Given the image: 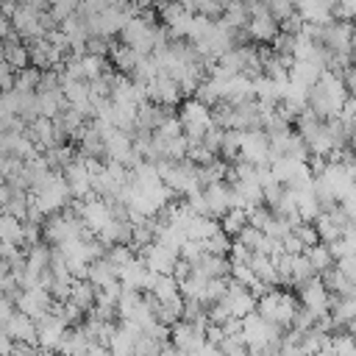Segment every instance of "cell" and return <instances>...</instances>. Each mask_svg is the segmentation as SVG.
Returning <instances> with one entry per match:
<instances>
[{
  "label": "cell",
  "instance_id": "1",
  "mask_svg": "<svg viewBox=\"0 0 356 356\" xmlns=\"http://www.w3.org/2000/svg\"><path fill=\"white\" fill-rule=\"evenodd\" d=\"M348 97H350V89H348V83H345V75H339V72H334V70H325L323 78L312 86L309 106H312L323 120H328V117H337V114L345 108Z\"/></svg>",
  "mask_w": 356,
  "mask_h": 356
},
{
  "label": "cell",
  "instance_id": "2",
  "mask_svg": "<svg viewBox=\"0 0 356 356\" xmlns=\"http://www.w3.org/2000/svg\"><path fill=\"white\" fill-rule=\"evenodd\" d=\"M178 120L184 125V134L189 136V142H203L206 131L214 125V111L209 103L197 100V97H186L178 108Z\"/></svg>",
  "mask_w": 356,
  "mask_h": 356
},
{
  "label": "cell",
  "instance_id": "3",
  "mask_svg": "<svg viewBox=\"0 0 356 356\" xmlns=\"http://www.w3.org/2000/svg\"><path fill=\"white\" fill-rule=\"evenodd\" d=\"M259 314H264L267 320L278 323L281 328H292V320L298 314V300L289 295V292H278L275 286L270 292H264L259 298Z\"/></svg>",
  "mask_w": 356,
  "mask_h": 356
},
{
  "label": "cell",
  "instance_id": "4",
  "mask_svg": "<svg viewBox=\"0 0 356 356\" xmlns=\"http://www.w3.org/2000/svg\"><path fill=\"white\" fill-rule=\"evenodd\" d=\"M239 159H248L253 164H270L275 159L270 134L256 125V128H239Z\"/></svg>",
  "mask_w": 356,
  "mask_h": 356
},
{
  "label": "cell",
  "instance_id": "5",
  "mask_svg": "<svg viewBox=\"0 0 356 356\" xmlns=\"http://www.w3.org/2000/svg\"><path fill=\"white\" fill-rule=\"evenodd\" d=\"M320 42L328 47V53L337 56H353V44H356V28L348 19H331L320 28Z\"/></svg>",
  "mask_w": 356,
  "mask_h": 356
},
{
  "label": "cell",
  "instance_id": "6",
  "mask_svg": "<svg viewBox=\"0 0 356 356\" xmlns=\"http://www.w3.org/2000/svg\"><path fill=\"white\" fill-rule=\"evenodd\" d=\"M14 300H17V309L31 314L33 320L47 317L56 309V298H53L50 286H22Z\"/></svg>",
  "mask_w": 356,
  "mask_h": 356
},
{
  "label": "cell",
  "instance_id": "7",
  "mask_svg": "<svg viewBox=\"0 0 356 356\" xmlns=\"http://www.w3.org/2000/svg\"><path fill=\"white\" fill-rule=\"evenodd\" d=\"M206 331H209V325H206V323L178 320V323L172 325V331H170V339H172L175 350H181V353H200L203 342L209 339V337H206Z\"/></svg>",
  "mask_w": 356,
  "mask_h": 356
},
{
  "label": "cell",
  "instance_id": "8",
  "mask_svg": "<svg viewBox=\"0 0 356 356\" xmlns=\"http://www.w3.org/2000/svg\"><path fill=\"white\" fill-rule=\"evenodd\" d=\"M300 303L306 309H312L317 317H325L331 314V306H334V298H331V289L325 286L323 278H309L300 284Z\"/></svg>",
  "mask_w": 356,
  "mask_h": 356
},
{
  "label": "cell",
  "instance_id": "9",
  "mask_svg": "<svg viewBox=\"0 0 356 356\" xmlns=\"http://www.w3.org/2000/svg\"><path fill=\"white\" fill-rule=\"evenodd\" d=\"M72 325L61 317V314H56V312H50L47 317H42L39 320V348H42V353H58V348H61V342H64V337H67V331H70Z\"/></svg>",
  "mask_w": 356,
  "mask_h": 356
},
{
  "label": "cell",
  "instance_id": "10",
  "mask_svg": "<svg viewBox=\"0 0 356 356\" xmlns=\"http://www.w3.org/2000/svg\"><path fill=\"white\" fill-rule=\"evenodd\" d=\"M139 256L147 261V267H150L153 273H172L175 264H178V259H181L178 250H172L170 245H164V242H159V239L147 242V245L139 250Z\"/></svg>",
  "mask_w": 356,
  "mask_h": 356
},
{
  "label": "cell",
  "instance_id": "11",
  "mask_svg": "<svg viewBox=\"0 0 356 356\" xmlns=\"http://www.w3.org/2000/svg\"><path fill=\"white\" fill-rule=\"evenodd\" d=\"M222 300L228 303V309H231L234 317H248L250 312L259 309V295H256L250 286H245V284H239V281H234V278H231L228 292H225Z\"/></svg>",
  "mask_w": 356,
  "mask_h": 356
},
{
  "label": "cell",
  "instance_id": "12",
  "mask_svg": "<svg viewBox=\"0 0 356 356\" xmlns=\"http://www.w3.org/2000/svg\"><path fill=\"white\" fill-rule=\"evenodd\" d=\"M245 33H248V39L267 44V42H273L281 33V19L270 8L267 11H256V14H250V22H248Z\"/></svg>",
  "mask_w": 356,
  "mask_h": 356
},
{
  "label": "cell",
  "instance_id": "13",
  "mask_svg": "<svg viewBox=\"0 0 356 356\" xmlns=\"http://www.w3.org/2000/svg\"><path fill=\"white\" fill-rule=\"evenodd\" d=\"M64 178L72 189V197L75 200H83L89 195H95V184H92V170L86 167V161L81 156H75V161L64 170Z\"/></svg>",
  "mask_w": 356,
  "mask_h": 356
},
{
  "label": "cell",
  "instance_id": "14",
  "mask_svg": "<svg viewBox=\"0 0 356 356\" xmlns=\"http://www.w3.org/2000/svg\"><path fill=\"white\" fill-rule=\"evenodd\" d=\"M147 97L150 100H156V103H161V106H178L181 103V97H184V92H181V83L175 81V78H170V75H164V72H159L150 83H147Z\"/></svg>",
  "mask_w": 356,
  "mask_h": 356
},
{
  "label": "cell",
  "instance_id": "15",
  "mask_svg": "<svg viewBox=\"0 0 356 356\" xmlns=\"http://www.w3.org/2000/svg\"><path fill=\"white\" fill-rule=\"evenodd\" d=\"M28 134H31V139L36 142V147H39L42 153L64 142V134L58 131V125H56L53 117H36V120L28 125Z\"/></svg>",
  "mask_w": 356,
  "mask_h": 356
},
{
  "label": "cell",
  "instance_id": "16",
  "mask_svg": "<svg viewBox=\"0 0 356 356\" xmlns=\"http://www.w3.org/2000/svg\"><path fill=\"white\" fill-rule=\"evenodd\" d=\"M31 47V61L42 70H56L61 61H64V53L50 42V36H42V39H33L28 42Z\"/></svg>",
  "mask_w": 356,
  "mask_h": 356
},
{
  "label": "cell",
  "instance_id": "17",
  "mask_svg": "<svg viewBox=\"0 0 356 356\" xmlns=\"http://www.w3.org/2000/svg\"><path fill=\"white\" fill-rule=\"evenodd\" d=\"M206 192V203H209V214L222 217L228 209H234V186L225 181H214L209 186H203Z\"/></svg>",
  "mask_w": 356,
  "mask_h": 356
},
{
  "label": "cell",
  "instance_id": "18",
  "mask_svg": "<svg viewBox=\"0 0 356 356\" xmlns=\"http://www.w3.org/2000/svg\"><path fill=\"white\" fill-rule=\"evenodd\" d=\"M147 281H150V267L142 256H134L131 261H125L120 267V284L125 289H147Z\"/></svg>",
  "mask_w": 356,
  "mask_h": 356
},
{
  "label": "cell",
  "instance_id": "19",
  "mask_svg": "<svg viewBox=\"0 0 356 356\" xmlns=\"http://www.w3.org/2000/svg\"><path fill=\"white\" fill-rule=\"evenodd\" d=\"M295 11L314 25H325L334 19V3L331 0H295Z\"/></svg>",
  "mask_w": 356,
  "mask_h": 356
},
{
  "label": "cell",
  "instance_id": "20",
  "mask_svg": "<svg viewBox=\"0 0 356 356\" xmlns=\"http://www.w3.org/2000/svg\"><path fill=\"white\" fill-rule=\"evenodd\" d=\"M97 289H103V286H111V284H117L120 281V267L103 253V256H97L92 264H89V275H86Z\"/></svg>",
  "mask_w": 356,
  "mask_h": 356
},
{
  "label": "cell",
  "instance_id": "21",
  "mask_svg": "<svg viewBox=\"0 0 356 356\" xmlns=\"http://www.w3.org/2000/svg\"><path fill=\"white\" fill-rule=\"evenodd\" d=\"M3 58H6L14 70L28 67V61H31V47L22 44V36H19V33L3 36Z\"/></svg>",
  "mask_w": 356,
  "mask_h": 356
},
{
  "label": "cell",
  "instance_id": "22",
  "mask_svg": "<svg viewBox=\"0 0 356 356\" xmlns=\"http://www.w3.org/2000/svg\"><path fill=\"white\" fill-rule=\"evenodd\" d=\"M295 206H298V217L309 220V222H314L323 214V200L317 197L314 189H295Z\"/></svg>",
  "mask_w": 356,
  "mask_h": 356
},
{
  "label": "cell",
  "instance_id": "23",
  "mask_svg": "<svg viewBox=\"0 0 356 356\" xmlns=\"http://www.w3.org/2000/svg\"><path fill=\"white\" fill-rule=\"evenodd\" d=\"M170 114H172L170 106H161V103H156V100H145V103L139 106V125H136V128L156 131Z\"/></svg>",
  "mask_w": 356,
  "mask_h": 356
},
{
  "label": "cell",
  "instance_id": "24",
  "mask_svg": "<svg viewBox=\"0 0 356 356\" xmlns=\"http://www.w3.org/2000/svg\"><path fill=\"white\" fill-rule=\"evenodd\" d=\"M145 53H139L136 47H131V44H114L111 47V64L120 70V72H125V75H134V70H136V64H139V58H142ZM150 56V53H147Z\"/></svg>",
  "mask_w": 356,
  "mask_h": 356
},
{
  "label": "cell",
  "instance_id": "25",
  "mask_svg": "<svg viewBox=\"0 0 356 356\" xmlns=\"http://www.w3.org/2000/svg\"><path fill=\"white\" fill-rule=\"evenodd\" d=\"M0 242H11V245H28L25 242V220H19L17 214L11 211H3V220H0Z\"/></svg>",
  "mask_w": 356,
  "mask_h": 356
},
{
  "label": "cell",
  "instance_id": "26",
  "mask_svg": "<svg viewBox=\"0 0 356 356\" xmlns=\"http://www.w3.org/2000/svg\"><path fill=\"white\" fill-rule=\"evenodd\" d=\"M192 267L200 270V273H206L209 278H225V275H231V259L228 256H220V253H209V250Z\"/></svg>",
  "mask_w": 356,
  "mask_h": 356
},
{
  "label": "cell",
  "instance_id": "27",
  "mask_svg": "<svg viewBox=\"0 0 356 356\" xmlns=\"http://www.w3.org/2000/svg\"><path fill=\"white\" fill-rule=\"evenodd\" d=\"M70 300H72L78 309H83V312L89 314V312L95 309V303H97V286H95L89 278H75Z\"/></svg>",
  "mask_w": 356,
  "mask_h": 356
},
{
  "label": "cell",
  "instance_id": "28",
  "mask_svg": "<svg viewBox=\"0 0 356 356\" xmlns=\"http://www.w3.org/2000/svg\"><path fill=\"white\" fill-rule=\"evenodd\" d=\"M220 228H222V225L217 222L214 214H195V217L189 220V225H186V234H189V239H200V242H206V239L214 236Z\"/></svg>",
  "mask_w": 356,
  "mask_h": 356
},
{
  "label": "cell",
  "instance_id": "29",
  "mask_svg": "<svg viewBox=\"0 0 356 356\" xmlns=\"http://www.w3.org/2000/svg\"><path fill=\"white\" fill-rule=\"evenodd\" d=\"M306 256H309V261H312V267H314V273L317 275H323L328 267H334L337 264V256H334V250H331V245L328 242H314V245H309L306 250H303Z\"/></svg>",
  "mask_w": 356,
  "mask_h": 356
},
{
  "label": "cell",
  "instance_id": "30",
  "mask_svg": "<svg viewBox=\"0 0 356 356\" xmlns=\"http://www.w3.org/2000/svg\"><path fill=\"white\" fill-rule=\"evenodd\" d=\"M331 317L337 323V328H345L348 323L356 320V292L353 295H337L334 306H331Z\"/></svg>",
  "mask_w": 356,
  "mask_h": 356
},
{
  "label": "cell",
  "instance_id": "31",
  "mask_svg": "<svg viewBox=\"0 0 356 356\" xmlns=\"http://www.w3.org/2000/svg\"><path fill=\"white\" fill-rule=\"evenodd\" d=\"M320 278L325 281V286H328L334 295H353V292H356V284H353V281H350V278H348L337 264H334V267H328Z\"/></svg>",
  "mask_w": 356,
  "mask_h": 356
},
{
  "label": "cell",
  "instance_id": "32",
  "mask_svg": "<svg viewBox=\"0 0 356 356\" xmlns=\"http://www.w3.org/2000/svg\"><path fill=\"white\" fill-rule=\"evenodd\" d=\"M250 222V211L248 209H242V206H234V209H228L222 217H220V225H222V231H228L231 236H239L242 231H245V225Z\"/></svg>",
  "mask_w": 356,
  "mask_h": 356
},
{
  "label": "cell",
  "instance_id": "33",
  "mask_svg": "<svg viewBox=\"0 0 356 356\" xmlns=\"http://www.w3.org/2000/svg\"><path fill=\"white\" fill-rule=\"evenodd\" d=\"M250 267L256 270L259 281H264V284H270V286L278 284V267H275V259H273V256H267V253H253Z\"/></svg>",
  "mask_w": 356,
  "mask_h": 356
},
{
  "label": "cell",
  "instance_id": "34",
  "mask_svg": "<svg viewBox=\"0 0 356 356\" xmlns=\"http://www.w3.org/2000/svg\"><path fill=\"white\" fill-rule=\"evenodd\" d=\"M44 156H47V161H50L56 170H61V172L75 161V150H72L70 145H64V142L56 145V147H50V150H44Z\"/></svg>",
  "mask_w": 356,
  "mask_h": 356
},
{
  "label": "cell",
  "instance_id": "35",
  "mask_svg": "<svg viewBox=\"0 0 356 356\" xmlns=\"http://www.w3.org/2000/svg\"><path fill=\"white\" fill-rule=\"evenodd\" d=\"M317 273H314V267H312V261H309V256L306 253H295V267H292V284L295 286H300L303 281H309V278H314Z\"/></svg>",
  "mask_w": 356,
  "mask_h": 356
},
{
  "label": "cell",
  "instance_id": "36",
  "mask_svg": "<svg viewBox=\"0 0 356 356\" xmlns=\"http://www.w3.org/2000/svg\"><path fill=\"white\" fill-rule=\"evenodd\" d=\"M81 3H83V0H50V14H53V19L61 25L67 17H72V14L81 8Z\"/></svg>",
  "mask_w": 356,
  "mask_h": 356
},
{
  "label": "cell",
  "instance_id": "37",
  "mask_svg": "<svg viewBox=\"0 0 356 356\" xmlns=\"http://www.w3.org/2000/svg\"><path fill=\"white\" fill-rule=\"evenodd\" d=\"M39 83H42V70H36V64L17 70L14 86H19V89H39Z\"/></svg>",
  "mask_w": 356,
  "mask_h": 356
},
{
  "label": "cell",
  "instance_id": "38",
  "mask_svg": "<svg viewBox=\"0 0 356 356\" xmlns=\"http://www.w3.org/2000/svg\"><path fill=\"white\" fill-rule=\"evenodd\" d=\"M231 239H234V236H231L228 231H222V228H220L214 236H209V239H206V250H209V253H220V256H228V250H231V245H234Z\"/></svg>",
  "mask_w": 356,
  "mask_h": 356
},
{
  "label": "cell",
  "instance_id": "39",
  "mask_svg": "<svg viewBox=\"0 0 356 356\" xmlns=\"http://www.w3.org/2000/svg\"><path fill=\"white\" fill-rule=\"evenodd\" d=\"M264 236H267V234H264L261 228H256V225H250V222H248V225H245V231H242V234H239L236 239H242V242H245V245H248V248H250V250L256 253V250L261 248Z\"/></svg>",
  "mask_w": 356,
  "mask_h": 356
},
{
  "label": "cell",
  "instance_id": "40",
  "mask_svg": "<svg viewBox=\"0 0 356 356\" xmlns=\"http://www.w3.org/2000/svg\"><path fill=\"white\" fill-rule=\"evenodd\" d=\"M206 256V242H200V239H186L184 242V248H181V259H186V261H197V259H203Z\"/></svg>",
  "mask_w": 356,
  "mask_h": 356
},
{
  "label": "cell",
  "instance_id": "41",
  "mask_svg": "<svg viewBox=\"0 0 356 356\" xmlns=\"http://www.w3.org/2000/svg\"><path fill=\"white\" fill-rule=\"evenodd\" d=\"M231 278L245 284V286H253L259 281V275H256V270L250 264H231Z\"/></svg>",
  "mask_w": 356,
  "mask_h": 356
},
{
  "label": "cell",
  "instance_id": "42",
  "mask_svg": "<svg viewBox=\"0 0 356 356\" xmlns=\"http://www.w3.org/2000/svg\"><path fill=\"white\" fill-rule=\"evenodd\" d=\"M228 259H231V264H250L253 250H250L242 239H236V242L231 245V250H228Z\"/></svg>",
  "mask_w": 356,
  "mask_h": 356
},
{
  "label": "cell",
  "instance_id": "43",
  "mask_svg": "<svg viewBox=\"0 0 356 356\" xmlns=\"http://www.w3.org/2000/svg\"><path fill=\"white\" fill-rule=\"evenodd\" d=\"M337 267L356 284V253H350V256H342V259H337Z\"/></svg>",
  "mask_w": 356,
  "mask_h": 356
},
{
  "label": "cell",
  "instance_id": "44",
  "mask_svg": "<svg viewBox=\"0 0 356 356\" xmlns=\"http://www.w3.org/2000/svg\"><path fill=\"white\" fill-rule=\"evenodd\" d=\"M345 83H348V89L356 95V61H353V64L345 70Z\"/></svg>",
  "mask_w": 356,
  "mask_h": 356
},
{
  "label": "cell",
  "instance_id": "45",
  "mask_svg": "<svg viewBox=\"0 0 356 356\" xmlns=\"http://www.w3.org/2000/svg\"><path fill=\"white\" fill-rule=\"evenodd\" d=\"M134 3H136V6H139V8H147V6H150V3H153V0H134Z\"/></svg>",
  "mask_w": 356,
  "mask_h": 356
},
{
  "label": "cell",
  "instance_id": "46",
  "mask_svg": "<svg viewBox=\"0 0 356 356\" xmlns=\"http://www.w3.org/2000/svg\"><path fill=\"white\" fill-rule=\"evenodd\" d=\"M331 3H334V6H339V3H342V0H331Z\"/></svg>",
  "mask_w": 356,
  "mask_h": 356
}]
</instances>
